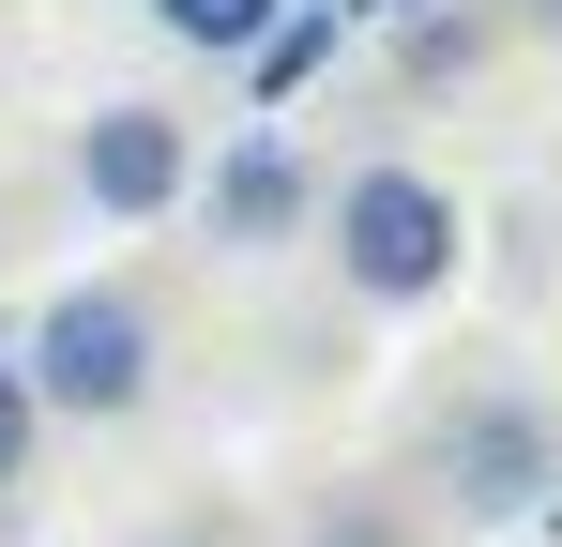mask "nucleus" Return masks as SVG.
I'll return each mask as SVG.
<instances>
[{
	"instance_id": "nucleus-12",
	"label": "nucleus",
	"mask_w": 562,
	"mask_h": 547,
	"mask_svg": "<svg viewBox=\"0 0 562 547\" xmlns=\"http://www.w3.org/2000/svg\"><path fill=\"white\" fill-rule=\"evenodd\" d=\"M532 517H548V533H562V502H532Z\"/></svg>"
},
{
	"instance_id": "nucleus-11",
	"label": "nucleus",
	"mask_w": 562,
	"mask_h": 547,
	"mask_svg": "<svg viewBox=\"0 0 562 547\" xmlns=\"http://www.w3.org/2000/svg\"><path fill=\"white\" fill-rule=\"evenodd\" d=\"M335 15H380V0H335Z\"/></svg>"
},
{
	"instance_id": "nucleus-10",
	"label": "nucleus",
	"mask_w": 562,
	"mask_h": 547,
	"mask_svg": "<svg viewBox=\"0 0 562 547\" xmlns=\"http://www.w3.org/2000/svg\"><path fill=\"white\" fill-rule=\"evenodd\" d=\"M517 15H532V31H562V0H517Z\"/></svg>"
},
{
	"instance_id": "nucleus-1",
	"label": "nucleus",
	"mask_w": 562,
	"mask_h": 547,
	"mask_svg": "<svg viewBox=\"0 0 562 547\" xmlns=\"http://www.w3.org/2000/svg\"><path fill=\"white\" fill-rule=\"evenodd\" d=\"M457 259H471L457 182H426V168H350L335 182V274H350L366 304H441Z\"/></svg>"
},
{
	"instance_id": "nucleus-4",
	"label": "nucleus",
	"mask_w": 562,
	"mask_h": 547,
	"mask_svg": "<svg viewBox=\"0 0 562 547\" xmlns=\"http://www.w3.org/2000/svg\"><path fill=\"white\" fill-rule=\"evenodd\" d=\"M77 198H92V213H122V228L183 213V198H198L183 122H168V107H92V122H77Z\"/></svg>"
},
{
	"instance_id": "nucleus-8",
	"label": "nucleus",
	"mask_w": 562,
	"mask_h": 547,
	"mask_svg": "<svg viewBox=\"0 0 562 547\" xmlns=\"http://www.w3.org/2000/svg\"><path fill=\"white\" fill-rule=\"evenodd\" d=\"M31 426H46V411H31V365L0 350V487H15V471H31Z\"/></svg>"
},
{
	"instance_id": "nucleus-7",
	"label": "nucleus",
	"mask_w": 562,
	"mask_h": 547,
	"mask_svg": "<svg viewBox=\"0 0 562 547\" xmlns=\"http://www.w3.org/2000/svg\"><path fill=\"white\" fill-rule=\"evenodd\" d=\"M274 15H289V0H153V31H168V46H213V62H244Z\"/></svg>"
},
{
	"instance_id": "nucleus-3",
	"label": "nucleus",
	"mask_w": 562,
	"mask_h": 547,
	"mask_svg": "<svg viewBox=\"0 0 562 547\" xmlns=\"http://www.w3.org/2000/svg\"><path fill=\"white\" fill-rule=\"evenodd\" d=\"M562 471V426L532 395H457L441 411V487H457V517H532Z\"/></svg>"
},
{
	"instance_id": "nucleus-6",
	"label": "nucleus",
	"mask_w": 562,
	"mask_h": 547,
	"mask_svg": "<svg viewBox=\"0 0 562 547\" xmlns=\"http://www.w3.org/2000/svg\"><path fill=\"white\" fill-rule=\"evenodd\" d=\"M335 31H350V15H335V0H289L274 31H259V46H244V77H259V107H289V91L319 77V62H335Z\"/></svg>"
},
{
	"instance_id": "nucleus-5",
	"label": "nucleus",
	"mask_w": 562,
	"mask_h": 547,
	"mask_svg": "<svg viewBox=\"0 0 562 547\" xmlns=\"http://www.w3.org/2000/svg\"><path fill=\"white\" fill-rule=\"evenodd\" d=\"M304 213H319V182H304V153H289L274 122L213 153V244H289Z\"/></svg>"
},
{
	"instance_id": "nucleus-9",
	"label": "nucleus",
	"mask_w": 562,
	"mask_h": 547,
	"mask_svg": "<svg viewBox=\"0 0 562 547\" xmlns=\"http://www.w3.org/2000/svg\"><path fill=\"white\" fill-rule=\"evenodd\" d=\"M304 547H411V517H395V502H335Z\"/></svg>"
},
{
	"instance_id": "nucleus-2",
	"label": "nucleus",
	"mask_w": 562,
	"mask_h": 547,
	"mask_svg": "<svg viewBox=\"0 0 562 547\" xmlns=\"http://www.w3.org/2000/svg\"><path fill=\"white\" fill-rule=\"evenodd\" d=\"M31 411H77V426H122L137 395H153V304L137 289H61L46 320H31Z\"/></svg>"
}]
</instances>
